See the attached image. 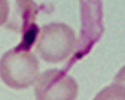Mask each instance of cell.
I'll use <instances>...</instances> for the list:
<instances>
[{
	"label": "cell",
	"instance_id": "3957f363",
	"mask_svg": "<svg viewBox=\"0 0 125 100\" xmlns=\"http://www.w3.org/2000/svg\"><path fill=\"white\" fill-rule=\"evenodd\" d=\"M78 92L76 81L58 69L42 73L37 80L34 89L37 100H75Z\"/></svg>",
	"mask_w": 125,
	"mask_h": 100
},
{
	"label": "cell",
	"instance_id": "7a4b0ae2",
	"mask_svg": "<svg viewBox=\"0 0 125 100\" xmlns=\"http://www.w3.org/2000/svg\"><path fill=\"white\" fill-rule=\"evenodd\" d=\"M0 67L2 80L13 89L26 88L39 78L38 60L26 49L16 48L5 53L1 58Z\"/></svg>",
	"mask_w": 125,
	"mask_h": 100
},
{
	"label": "cell",
	"instance_id": "277c9868",
	"mask_svg": "<svg viewBox=\"0 0 125 100\" xmlns=\"http://www.w3.org/2000/svg\"><path fill=\"white\" fill-rule=\"evenodd\" d=\"M16 8H11L1 3L0 25L15 33H23L32 27L37 14L32 0H17Z\"/></svg>",
	"mask_w": 125,
	"mask_h": 100
},
{
	"label": "cell",
	"instance_id": "6da1fadb",
	"mask_svg": "<svg viewBox=\"0 0 125 100\" xmlns=\"http://www.w3.org/2000/svg\"><path fill=\"white\" fill-rule=\"evenodd\" d=\"M73 29L62 23H53L42 27L37 36V53L44 61L57 63L67 59L76 44Z\"/></svg>",
	"mask_w": 125,
	"mask_h": 100
},
{
	"label": "cell",
	"instance_id": "5b68a950",
	"mask_svg": "<svg viewBox=\"0 0 125 100\" xmlns=\"http://www.w3.org/2000/svg\"><path fill=\"white\" fill-rule=\"evenodd\" d=\"M93 100H125V91L115 87L107 88L98 93Z\"/></svg>",
	"mask_w": 125,
	"mask_h": 100
}]
</instances>
